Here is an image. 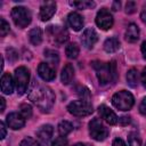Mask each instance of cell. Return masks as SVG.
Here are the masks:
<instances>
[{"instance_id":"obj_1","label":"cell","mask_w":146,"mask_h":146,"mask_svg":"<svg viewBox=\"0 0 146 146\" xmlns=\"http://www.w3.org/2000/svg\"><path fill=\"white\" fill-rule=\"evenodd\" d=\"M29 98L30 100L36 105L41 111L48 112L51 110L55 103V95L52 90L39 82H33L29 89Z\"/></svg>"},{"instance_id":"obj_2","label":"cell","mask_w":146,"mask_h":146,"mask_svg":"<svg viewBox=\"0 0 146 146\" xmlns=\"http://www.w3.org/2000/svg\"><path fill=\"white\" fill-rule=\"evenodd\" d=\"M133 96L127 91V90H121L116 94H114V96L112 97V104L121 110V111H128L133 106Z\"/></svg>"},{"instance_id":"obj_3","label":"cell","mask_w":146,"mask_h":146,"mask_svg":"<svg viewBox=\"0 0 146 146\" xmlns=\"http://www.w3.org/2000/svg\"><path fill=\"white\" fill-rule=\"evenodd\" d=\"M92 67L96 71V75L97 79L99 81L100 84H107L110 82H114L113 81V76H112V72H111V66L110 63H103L99 60H95L92 62Z\"/></svg>"},{"instance_id":"obj_4","label":"cell","mask_w":146,"mask_h":146,"mask_svg":"<svg viewBox=\"0 0 146 146\" xmlns=\"http://www.w3.org/2000/svg\"><path fill=\"white\" fill-rule=\"evenodd\" d=\"M67 110L71 114L75 116H88L94 112L92 105L88 100H83V99L73 100L72 103L68 104Z\"/></svg>"},{"instance_id":"obj_5","label":"cell","mask_w":146,"mask_h":146,"mask_svg":"<svg viewBox=\"0 0 146 146\" xmlns=\"http://www.w3.org/2000/svg\"><path fill=\"white\" fill-rule=\"evenodd\" d=\"M15 86L18 95H23L29 87L30 71L25 66H19L15 70Z\"/></svg>"},{"instance_id":"obj_6","label":"cell","mask_w":146,"mask_h":146,"mask_svg":"<svg viewBox=\"0 0 146 146\" xmlns=\"http://www.w3.org/2000/svg\"><path fill=\"white\" fill-rule=\"evenodd\" d=\"M11 18L16 26L24 29L31 23V13L25 7H14L11 10Z\"/></svg>"},{"instance_id":"obj_7","label":"cell","mask_w":146,"mask_h":146,"mask_svg":"<svg viewBox=\"0 0 146 146\" xmlns=\"http://www.w3.org/2000/svg\"><path fill=\"white\" fill-rule=\"evenodd\" d=\"M89 133L95 140L103 141L108 136V129L103 124L99 119H92L89 122Z\"/></svg>"},{"instance_id":"obj_8","label":"cell","mask_w":146,"mask_h":146,"mask_svg":"<svg viewBox=\"0 0 146 146\" xmlns=\"http://www.w3.org/2000/svg\"><path fill=\"white\" fill-rule=\"evenodd\" d=\"M96 24L102 30H108L113 26V16L112 14L106 9L102 8L96 16Z\"/></svg>"},{"instance_id":"obj_9","label":"cell","mask_w":146,"mask_h":146,"mask_svg":"<svg viewBox=\"0 0 146 146\" xmlns=\"http://www.w3.org/2000/svg\"><path fill=\"white\" fill-rule=\"evenodd\" d=\"M7 125L14 130H17V129H21L24 127L25 124V117L21 114V113H16V112H13V113H9L7 115Z\"/></svg>"},{"instance_id":"obj_10","label":"cell","mask_w":146,"mask_h":146,"mask_svg":"<svg viewBox=\"0 0 146 146\" xmlns=\"http://www.w3.org/2000/svg\"><path fill=\"white\" fill-rule=\"evenodd\" d=\"M97 33H96V31L94 30V29H91V27H88V29H86L84 31H83V33H82V35H81V42H82V44L86 47V48H88V49H90V48H92L94 46H95V43L97 42Z\"/></svg>"},{"instance_id":"obj_11","label":"cell","mask_w":146,"mask_h":146,"mask_svg":"<svg viewBox=\"0 0 146 146\" xmlns=\"http://www.w3.org/2000/svg\"><path fill=\"white\" fill-rule=\"evenodd\" d=\"M98 113H99L100 117L104 119L108 124L114 125V124H116L117 121H119V117L116 116V114H115L110 107H107L106 105H100V106L98 107Z\"/></svg>"},{"instance_id":"obj_12","label":"cell","mask_w":146,"mask_h":146,"mask_svg":"<svg viewBox=\"0 0 146 146\" xmlns=\"http://www.w3.org/2000/svg\"><path fill=\"white\" fill-rule=\"evenodd\" d=\"M56 11V2L55 1H47L40 7V18L41 21L46 22L49 21Z\"/></svg>"},{"instance_id":"obj_13","label":"cell","mask_w":146,"mask_h":146,"mask_svg":"<svg viewBox=\"0 0 146 146\" xmlns=\"http://www.w3.org/2000/svg\"><path fill=\"white\" fill-rule=\"evenodd\" d=\"M38 74L44 81H51L56 76L55 70L48 63H40L39 64V66H38Z\"/></svg>"},{"instance_id":"obj_14","label":"cell","mask_w":146,"mask_h":146,"mask_svg":"<svg viewBox=\"0 0 146 146\" xmlns=\"http://www.w3.org/2000/svg\"><path fill=\"white\" fill-rule=\"evenodd\" d=\"M52 132H54L52 127L50 124H44L39 128V130L36 131V136L42 144H48L52 137Z\"/></svg>"},{"instance_id":"obj_15","label":"cell","mask_w":146,"mask_h":146,"mask_svg":"<svg viewBox=\"0 0 146 146\" xmlns=\"http://www.w3.org/2000/svg\"><path fill=\"white\" fill-rule=\"evenodd\" d=\"M15 81L9 73H3L1 76V91L6 95H10L14 90Z\"/></svg>"},{"instance_id":"obj_16","label":"cell","mask_w":146,"mask_h":146,"mask_svg":"<svg viewBox=\"0 0 146 146\" xmlns=\"http://www.w3.org/2000/svg\"><path fill=\"white\" fill-rule=\"evenodd\" d=\"M67 22L68 25L74 30V31H80L83 27V19L82 16L75 11H72L67 16Z\"/></svg>"},{"instance_id":"obj_17","label":"cell","mask_w":146,"mask_h":146,"mask_svg":"<svg viewBox=\"0 0 146 146\" xmlns=\"http://www.w3.org/2000/svg\"><path fill=\"white\" fill-rule=\"evenodd\" d=\"M49 27L54 31L52 35H54L55 40L58 43H64L65 41H67V39H68V32L65 29L58 27V26H49Z\"/></svg>"},{"instance_id":"obj_18","label":"cell","mask_w":146,"mask_h":146,"mask_svg":"<svg viewBox=\"0 0 146 146\" xmlns=\"http://www.w3.org/2000/svg\"><path fill=\"white\" fill-rule=\"evenodd\" d=\"M125 39L129 42H136L139 39V29L136 24L131 23L128 25L125 30Z\"/></svg>"},{"instance_id":"obj_19","label":"cell","mask_w":146,"mask_h":146,"mask_svg":"<svg viewBox=\"0 0 146 146\" xmlns=\"http://www.w3.org/2000/svg\"><path fill=\"white\" fill-rule=\"evenodd\" d=\"M74 76V68L71 64H66L64 66V68L62 70V74H60V80L63 84H68Z\"/></svg>"},{"instance_id":"obj_20","label":"cell","mask_w":146,"mask_h":146,"mask_svg":"<svg viewBox=\"0 0 146 146\" xmlns=\"http://www.w3.org/2000/svg\"><path fill=\"white\" fill-rule=\"evenodd\" d=\"M30 42L34 46H39L42 42V31L39 27H34L29 32Z\"/></svg>"},{"instance_id":"obj_21","label":"cell","mask_w":146,"mask_h":146,"mask_svg":"<svg viewBox=\"0 0 146 146\" xmlns=\"http://www.w3.org/2000/svg\"><path fill=\"white\" fill-rule=\"evenodd\" d=\"M119 48H120V41H119V39L115 38V36L108 38V39H106V41L104 42V49H105V51H107V52H114V51H116Z\"/></svg>"},{"instance_id":"obj_22","label":"cell","mask_w":146,"mask_h":146,"mask_svg":"<svg viewBox=\"0 0 146 146\" xmlns=\"http://www.w3.org/2000/svg\"><path fill=\"white\" fill-rule=\"evenodd\" d=\"M127 81L128 84L132 88L137 87L138 81H139V75H138V71L136 68H130L127 73Z\"/></svg>"},{"instance_id":"obj_23","label":"cell","mask_w":146,"mask_h":146,"mask_svg":"<svg viewBox=\"0 0 146 146\" xmlns=\"http://www.w3.org/2000/svg\"><path fill=\"white\" fill-rule=\"evenodd\" d=\"M79 52H80V49H79V46H78L76 43H70V44H67L66 48H65V54H66V56H67L68 58H71V59L76 58L78 55H79Z\"/></svg>"},{"instance_id":"obj_24","label":"cell","mask_w":146,"mask_h":146,"mask_svg":"<svg viewBox=\"0 0 146 146\" xmlns=\"http://www.w3.org/2000/svg\"><path fill=\"white\" fill-rule=\"evenodd\" d=\"M44 57H46L47 60L49 62L48 64H51V65H56V64H58V62H59L58 52L55 51V50H51V49L44 50Z\"/></svg>"},{"instance_id":"obj_25","label":"cell","mask_w":146,"mask_h":146,"mask_svg":"<svg viewBox=\"0 0 146 146\" xmlns=\"http://www.w3.org/2000/svg\"><path fill=\"white\" fill-rule=\"evenodd\" d=\"M70 5L72 7H76L79 9H91L96 6V3L94 1H88V0H83V1H71Z\"/></svg>"},{"instance_id":"obj_26","label":"cell","mask_w":146,"mask_h":146,"mask_svg":"<svg viewBox=\"0 0 146 146\" xmlns=\"http://www.w3.org/2000/svg\"><path fill=\"white\" fill-rule=\"evenodd\" d=\"M73 130V125L68 122V121H62V122H59V124H58V132H59V135L63 137H65L66 135H68L71 131Z\"/></svg>"},{"instance_id":"obj_27","label":"cell","mask_w":146,"mask_h":146,"mask_svg":"<svg viewBox=\"0 0 146 146\" xmlns=\"http://www.w3.org/2000/svg\"><path fill=\"white\" fill-rule=\"evenodd\" d=\"M19 113L25 117V119H30L32 116V107L30 104H22L19 106Z\"/></svg>"},{"instance_id":"obj_28","label":"cell","mask_w":146,"mask_h":146,"mask_svg":"<svg viewBox=\"0 0 146 146\" xmlns=\"http://www.w3.org/2000/svg\"><path fill=\"white\" fill-rule=\"evenodd\" d=\"M128 140H129V146H141L140 137L136 132H130L129 137H128Z\"/></svg>"},{"instance_id":"obj_29","label":"cell","mask_w":146,"mask_h":146,"mask_svg":"<svg viewBox=\"0 0 146 146\" xmlns=\"http://www.w3.org/2000/svg\"><path fill=\"white\" fill-rule=\"evenodd\" d=\"M9 30H10L9 24L3 18H0V35L1 36H5L9 32Z\"/></svg>"},{"instance_id":"obj_30","label":"cell","mask_w":146,"mask_h":146,"mask_svg":"<svg viewBox=\"0 0 146 146\" xmlns=\"http://www.w3.org/2000/svg\"><path fill=\"white\" fill-rule=\"evenodd\" d=\"M19 146H40V145H39V143H38L36 140H34L33 138L26 137V138H24V139L21 141Z\"/></svg>"},{"instance_id":"obj_31","label":"cell","mask_w":146,"mask_h":146,"mask_svg":"<svg viewBox=\"0 0 146 146\" xmlns=\"http://www.w3.org/2000/svg\"><path fill=\"white\" fill-rule=\"evenodd\" d=\"M51 146H67V140L64 137H58L52 141Z\"/></svg>"},{"instance_id":"obj_32","label":"cell","mask_w":146,"mask_h":146,"mask_svg":"<svg viewBox=\"0 0 146 146\" xmlns=\"http://www.w3.org/2000/svg\"><path fill=\"white\" fill-rule=\"evenodd\" d=\"M78 94L82 97V99L83 100H88L89 99V97H90V94H89V90L87 89V88H84V87H82L79 91H78Z\"/></svg>"},{"instance_id":"obj_33","label":"cell","mask_w":146,"mask_h":146,"mask_svg":"<svg viewBox=\"0 0 146 146\" xmlns=\"http://www.w3.org/2000/svg\"><path fill=\"white\" fill-rule=\"evenodd\" d=\"M136 10V3L133 1H128L125 5V13L127 14H132Z\"/></svg>"},{"instance_id":"obj_34","label":"cell","mask_w":146,"mask_h":146,"mask_svg":"<svg viewBox=\"0 0 146 146\" xmlns=\"http://www.w3.org/2000/svg\"><path fill=\"white\" fill-rule=\"evenodd\" d=\"M7 52H8V58L11 60V62H14V60H16L17 58H18V54L16 52V50H14V49H7Z\"/></svg>"},{"instance_id":"obj_35","label":"cell","mask_w":146,"mask_h":146,"mask_svg":"<svg viewBox=\"0 0 146 146\" xmlns=\"http://www.w3.org/2000/svg\"><path fill=\"white\" fill-rule=\"evenodd\" d=\"M110 66H111V72H112L113 81H115L116 78H117V73H116V64H115V62H114V60L111 62V63H110Z\"/></svg>"},{"instance_id":"obj_36","label":"cell","mask_w":146,"mask_h":146,"mask_svg":"<svg viewBox=\"0 0 146 146\" xmlns=\"http://www.w3.org/2000/svg\"><path fill=\"white\" fill-rule=\"evenodd\" d=\"M139 112H140L143 115L146 116V97L143 98V100H141V103H140V105H139Z\"/></svg>"},{"instance_id":"obj_37","label":"cell","mask_w":146,"mask_h":146,"mask_svg":"<svg viewBox=\"0 0 146 146\" xmlns=\"http://www.w3.org/2000/svg\"><path fill=\"white\" fill-rule=\"evenodd\" d=\"M119 123L122 125H127L130 123V117L129 116H122L121 119H119Z\"/></svg>"},{"instance_id":"obj_38","label":"cell","mask_w":146,"mask_h":146,"mask_svg":"<svg viewBox=\"0 0 146 146\" xmlns=\"http://www.w3.org/2000/svg\"><path fill=\"white\" fill-rule=\"evenodd\" d=\"M0 131H1V133H0V138L3 139V138L6 137V125H5L3 122H0Z\"/></svg>"},{"instance_id":"obj_39","label":"cell","mask_w":146,"mask_h":146,"mask_svg":"<svg viewBox=\"0 0 146 146\" xmlns=\"http://www.w3.org/2000/svg\"><path fill=\"white\" fill-rule=\"evenodd\" d=\"M112 146H125V144H124V141L121 138H116V139H114Z\"/></svg>"},{"instance_id":"obj_40","label":"cell","mask_w":146,"mask_h":146,"mask_svg":"<svg viewBox=\"0 0 146 146\" xmlns=\"http://www.w3.org/2000/svg\"><path fill=\"white\" fill-rule=\"evenodd\" d=\"M140 80H141V82H143V86L146 88V67H145V68L143 70V72H141Z\"/></svg>"},{"instance_id":"obj_41","label":"cell","mask_w":146,"mask_h":146,"mask_svg":"<svg viewBox=\"0 0 146 146\" xmlns=\"http://www.w3.org/2000/svg\"><path fill=\"white\" fill-rule=\"evenodd\" d=\"M140 18H141V21L146 24V6L143 7V10H141V13H140Z\"/></svg>"},{"instance_id":"obj_42","label":"cell","mask_w":146,"mask_h":146,"mask_svg":"<svg viewBox=\"0 0 146 146\" xmlns=\"http://www.w3.org/2000/svg\"><path fill=\"white\" fill-rule=\"evenodd\" d=\"M141 54H143V56H144V58L146 59V40L143 42V44H141Z\"/></svg>"},{"instance_id":"obj_43","label":"cell","mask_w":146,"mask_h":146,"mask_svg":"<svg viewBox=\"0 0 146 146\" xmlns=\"http://www.w3.org/2000/svg\"><path fill=\"white\" fill-rule=\"evenodd\" d=\"M120 6H121L120 1H114V2H113V6H112V9L116 11V10H117V9L120 8Z\"/></svg>"},{"instance_id":"obj_44","label":"cell","mask_w":146,"mask_h":146,"mask_svg":"<svg viewBox=\"0 0 146 146\" xmlns=\"http://www.w3.org/2000/svg\"><path fill=\"white\" fill-rule=\"evenodd\" d=\"M0 103H1V107H0V111H1V112H3V111H5V106H6V103H5V99H3L2 97L0 98Z\"/></svg>"},{"instance_id":"obj_45","label":"cell","mask_w":146,"mask_h":146,"mask_svg":"<svg viewBox=\"0 0 146 146\" xmlns=\"http://www.w3.org/2000/svg\"><path fill=\"white\" fill-rule=\"evenodd\" d=\"M73 146H84L82 143H78V144H75V145H73Z\"/></svg>"}]
</instances>
